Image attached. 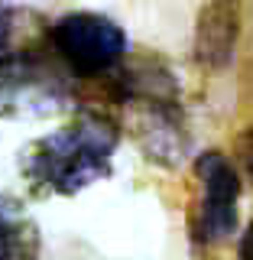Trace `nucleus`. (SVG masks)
<instances>
[{"label":"nucleus","instance_id":"nucleus-4","mask_svg":"<svg viewBox=\"0 0 253 260\" xmlns=\"http://www.w3.org/2000/svg\"><path fill=\"white\" fill-rule=\"evenodd\" d=\"M240 36V0H208L195 23V62L221 72L234 62Z\"/></svg>","mask_w":253,"mask_h":260},{"label":"nucleus","instance_id":"nucleus-2","mask_svg":"<svg viewBox=\"0 0 253 260\" xmlns=\"http://www.w3.org/2000/svg\"><path fill=\"white\" fill-rule=\"evenodd\" d=\"M49 43L65 69L81 78L111 75L127 59V32L104 13L75 10L52 23Z\"/></svg>","mask_w":253,"mask_h":260},{"label":"nucleus","instance_id":"nucleus-1","mask_svg":"<svg viewBox=\"0 0 253 260\" xmlns=\"http://www.w3.org/2000/svg\"><path fill=\"white\" fill-rule=\"evenodd\" d=\"M120 130L104 114H81L55 134L36 140L26 176L46 195H75L111 173Z\"/></svg>","mask_w":253,"mask_h":260},{"label":"nucleus","instance_id":"nucleus-7","mask_svg":"<svg viewBox=\"0 0 253 260\" xmlns=\"http://www.w3.org/2000/svg\"><path fill=\"white\" fill-rule=\"evenodd\" d=\"M237 153H240V162L247 166V173H250V179H253V127L240 134V140H237Z\"/></svg>","mask_w":253,"mask_h":260},{"label":"nucleus","instance_id":"nucleus-3","mask_svg":"<svg viewBox=\"0 0 253 260\" xmlns=\"http://www.w3.org/2000/svg\"><path fill=\"white\" fill-rule=\"evenodd\" d=\"M198 176V211H195V234L205 244H221L234 234L237 224V199H240V179L234 162L218 150L201 153L195 162Z\"/></svg>","mask_w":253,"mask_h":260},{"label":"nucleus","instance_id":"nucleus-9","mask_svg":"<svg viewBox=\"0 0 253 260\" xmlns=\"http://www.w3.org/2000/svg\"><path fill=\"white\" fill-rule=\"evenodd\" d=\"M7 39H10V13L0 7V46H7Z\"/></svg>","mask_w":253,"mask_h":260},{"label":"nucleus","instance_id":"nucleus-8","mask_svg":"<svg viewBox=\"0 0 253 260\" xmlns=\"http://www.w3.org/2000/svg\"><path fill=\"white\" fill-rule=\"evenodd\" d=\"M237 260H253V221H250V228L243 231V238H240V250H237Z\"/></svg>","mask_w":253,"mask_h":260},{"label":"nucleus","instance_id":"nucleus-6","mask_svg":"<svg viewBox=\"0 0 253 260\" xmlns=\"http://www.w3.org/2000/svg\"><path fill=\"white\" fill-rule=\"evenodd\" d=\"M39 247L36 228L26 218L0 208V260H29Z\"/></svg>","mask_w":253,"mask_h":260},{"label":"nucleus","instance_id":"nucleus-5","mask_svg":"<svg viewBox=\"0 0 253 260\" xmlns=\"http://www.w3.org/2000/svg\"><path fill=\"white\" fill-rule=\"evenodd\" d=\"M46 91H52L46 65L36 55L26 52H10L0 46V111H16L23 101H43Z\"/></svg>","mask_w":253,"mask_h":260}]
</instances>
